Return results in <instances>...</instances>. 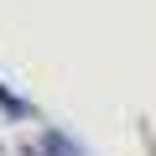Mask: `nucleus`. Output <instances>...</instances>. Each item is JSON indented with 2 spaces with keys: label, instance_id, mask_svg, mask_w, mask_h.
Masks as SVG:
<instances>
[{
  "label": "nucleus",
  "instance_id": "f03ea898",
  "mask_svg": "<svg viewBox=\"0 0 156 156\" xmlns=\"http://www.w3.org/2000/svg\"><path fill=\"white\" fill-rule=\"evenodd\" d=\"M0 115H5V120H31L37 109H31V99H21L11 83H0Z\"/></svg>",
  "mask_w": 156,
  "mask_h": 156
},
{
  "label": "nucleus",
  "instance_id": "f257e3e1",
  "mask_svg": "<svg viewBox=\"0 0 156 156\" xmlns=\"http://www.w3.org/2000/svg\"><path fill=\"white\" fill-rule=\"evenodd\" d=\"M21 156H83V146H73L62 130H42V140H31V146H16Z\"/></svg>",
  "mask_w": 156,
  "mask_h": 156
},
{
  "label": "nucleus",
  "instance_id": "7ed1b4c3",
  "mask_svg": "<svg viewBox=\"0 0 156 156\" xmlns=\"http://www.w3.org/2000/svg\"><path fill=\"white\" fill-rule=\"evenodd\" d=\"M140 135H146V151H151V156H156V140H151V130H140Z\"/></svg>",
  "mask_w": 156,
  "mask_h": 156
}]
</instances>
